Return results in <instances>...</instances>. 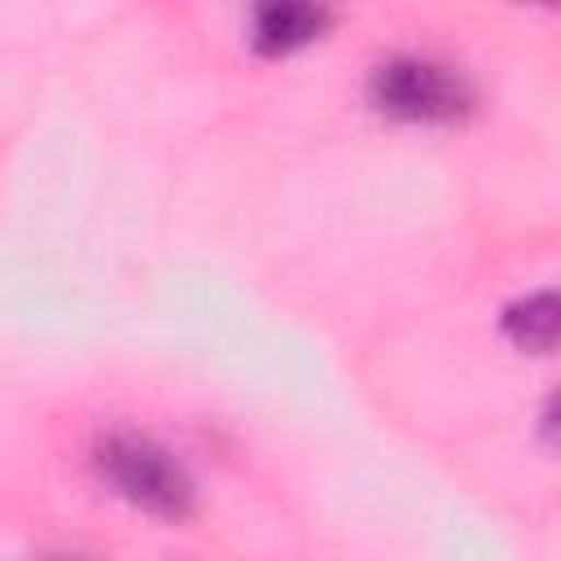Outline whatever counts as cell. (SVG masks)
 <instances>
[{"mask_svg": "<svg viewBox=\"0 0 561 561\" xmlns=\"http://www.w3.org/2000/svg\"><path fill=\"white\" fill-rule=\"evenodd\" d=\"M329 26V9L324 4H307V0H272L259 4L250 13V48L263 57H280L294 53L311 39H320Z\"/></svg>", "mask_w": 561, "mask_h": 561, "instance_id": "obj_3", "label": "cell"}, {"mask_svg": "<svg viewBox=\"0 0 561 561\" xmlns=\"http://www.w3.org/2000/svg\"><path fill=\"white\" fill-rule=\"evenodd\" d=\"M92 465L114 495H123L127 504H136L153 517L184 522L197 508V486H193L188 469L158 438H149L140 430L101 434L92 447Z\"/></svg>", "mask_w": 561, "mask_h": 561, "instance_id": "obj_1", "label": "cell"}, {"mask_svg": "<svg viewBox=\"0 0 561 561\" xmlns=\"http://www.w3.org/2000/svg\"><path fill=\"white\" fill-rule=\"evenodd\" d=\"M500 329L504 337L517 346V351H530V355H548L557 346V333H561V311H557V294L552 289H535L526 298H513L500 316Z\"/></svg>", "mask_w": 561, "mask_h": 561, "instance_id": "obj_4", "label": "cell"}, {"mask_svg": "<svg viewBox=\"0 0 561 561\" xmlns=\"http://www.w3.org/2000/svg\"><path fill=\"white\" fill-rule=\"evenodd\" d=\"M368 101L403 123H456L473 110V83L460 66L425 53H399L373 66Z\"/></svg>", "mask_w": 561, "mask_h": 561, "instance_id": "obj_2", "label": "cell"}, {"mask_svg": "<svg viewBox=\"0 0 561 561\" xmlns=\"http://www.w3.org/2000/svg\"><path fill=\"white\" fill-rule=\"evenodd\" d=\"M44 561H79V557H44Z\"/></svg>", "mask_w": 561, "mask_h": 561, "instance_id": "obj_5", "label": "cell"}]
</instances>
